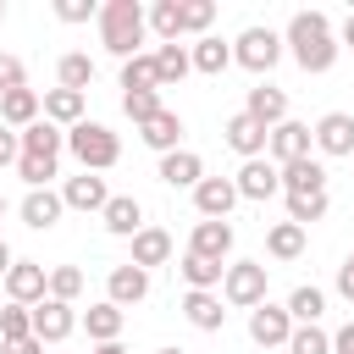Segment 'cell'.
Returning a JSON list of instances; mask_svg holds the SVG:
<instances>
[{
  "mask_svg": "<svg viewBox=\"0 0 354 354\" xmlns=\"http://www.w3.org/2000/svg\"><path fill=\"white\" fill-rule=\"evenodd\" d=\"M0 22H6V0H0Z\"/></svg>",
  "mask_w": 354,
  "mask_h": 354,
  "instance_id": "11a10c76",
  "label": "cell"
},
{
  "mask_svg": "<svg viewBox=\"0 0 354 354\" xmlns=\"http://www.w3.org/2000/svg\"><path fill=\"white\" fill-rule=\"evenodd\" d=\"M17 160H22V133H11V127L0 122V171L17 166Z\"/></svg>",
  "mask_w": 354,
  "mask_h": 354,
  "instance_id": "bcb514c9",
  "label": "cell"
},
{
  "mask_svg": "<svg viewBox=\"0 0 354 354\" xmlns=\"http://www.w3.org/2000/svg\"><path fill=\"white\" fill-rule=\"evenodd\" d=\"M155 66H160V88H177L194 72V55L188 44H155Z\"/></svg>",
  "mask_w": 354,
  "mask_h": 354,
  "instance_id": "d6a6232c",
  "label": "cell"
},
{
  "mask_svg": "<svg viewBox=\"0 0 354 354\" xmlns=\"http://www.w3.org/2000/svg\"><path fill=\"white\" fill-rule=\"evenodd\" d=\"M83 332H88L94 343H122V310H116L111 299L88 304V310H83Z\"/></svg>",
  "mask_w": 354,
  "mask_h": 354,
  "instance_id": "f1b7e54d",
  "label": "cell"
},
{
  "mask_svg": "<svg viewBox=\"0 0 354 354\" xmlns=\"http://www.w3.org/2000/svg\"><path fill=\"white\" fill-rule=\"evenodd\" d=\"M232 183H238V199L266 205V199H277V194H282V166H277L271 155H260V160H243V166L232 171Z\"/></svg>",
  "mask_w": 354,
  "mask_h": 354,
  "instance_id": "8992f818",
  "label": "cell"
},
{
  "mask_svg": "<svg viewBox=\"0 0 354 354\" xmlns=\"http://www.w3.org/2000/svg\"><path fill=\"white\" fill-rule=\"evenodd\" d=\"M94 354H127L122 343H94Z\"/></svg>",
  "mask_w": 354,
  "mask_h": 354,
  "instance_id": "f5cc1de1",
  "label": "cell"
},
{
  "mask_svg": "<svg viewBox=\"0 0 354 354\" xmlns=\"http://www.w3.org/2000/svg\"><path fill=\"white\" fill-rule=\"evenodd\" d=\"M166 260H171V232H166V227H144V232L133 238V266L155 271V266H166Z\"/></svg>",
  "mask_w": 354,
  "mask_h": 354,
  "instance_id": "83f0119b",
  "label": "cell"
},
{
  "mask_svg": "<svg viewBox=\"0 0 354 354\" xmlns=\"http://www.w3.org/2000/svg\"><path fill=\"white\" fill-rule=\"evenodd\" d=\"M288 354H332V332H321V326H293Z\"/></svg>",
  "mask_w": 354,
  "mask_h": 354,
  "instance_id": "7bdbcfd3",
  "label": "cell"
},
{
  "mask_svg": "<svg viewBox=\"0 0 354 354\" xmlns=\"http://www.w3.org/2000/svg\"><path fill=\"white\" fill-rule=\"evenodd\" d=\"M17 210H22V227L50 232V227L66 216V199H61V188H28V199H22Z\"/></svg>",
  "mask_w": 354,
  "mask_h": 354,
  "instance_id": "2e32d148",
  "label": "cell"
},
{
  "mask_svg": "<svg viewBox=\"0 0 354 354\" xmlns=\"http://www.w3.org/2000/svg\"><path fill=\"white\" fill-rule=\"evenodd\" d=\"M188 55H194V72H205V77H221V72L232 66V44H227V39H216V33L194 39V44H188Z\"/></svg>",
  "mask_w": 354,
  "mask_h": 354,
  "instance_id": "d4e9b609",
  "label": "cell"
},
{
  "mask_svg": "<svg viewBox=\"0 0 354 354\" xmlns=\"http://www.w3.org/2000/svg\"><path fill=\"white\" fill-rule=\"evenodd\" d=\"M282 194H326V160L304 155V160L282 166Z\"/></svg>",
  "mask_w": 354,
  "mask_h": 354,
  "instance_id": "cb8c5ba5",
  "label": "cell"
},
{
  "mask_svg": "<svg viewBox=\"0 0 354 354\" xmlns=\"http://www.w3.org/2000/svg\"><path fill=\"white\" fill-rule=\"evenodd\" d=\"M11 266H17V254H11V249H6V238H0V282H6V271H11Z\"/></svg>",
  "mask_w": 354,
  "mask_h": 354,
  "instance_id": "f907efd6",
  "label": "cell"
},
{
  "mask_svg": "<svg viewBox=\"0 0 354 354\" xmlns=\"http://www.w3.org/2000/svg\"><path fill=\"white\" fill-rule=\"evenodd\" d=\"M11 88H28V66L0 50V94H11Z\"/></svg>",
  "mask_w": 354,
  "mask_h": 354,
  "instance_id": "ee69618b",
  "label": "cell"
},
{
  "mask_svg": "<svg viewBox=\"0 0 354 354\" xmlns=\"http://www.w3.org/2000/svg\"><path fill=\"white\" fill-rule=\"evenodd\" d=\"M61 149H66V133L55 127V122H33L28 133H22V155H39V160H61Z\"/></svg>",
  "mask_w": 354,
  "mask_h": 354,
  "instance_id": "4316f807",
  "label": "cell"
},
{
  "mask_svg": "<svg viewBox=\"0 0 354 354\" xmlns=\"http://www.w3.org/2000/svg\"><path fill=\"white\" fill-rule=\"evenodd\" d=\"M160 183L166 188H199L205 183V160L194 155V149H171V155H160Z\"/></svg>",
  "mask_w": 354,
  "mask_h": 354,
  "instance_id": "7402d4cb",
  "label": "cell"
},
{
  "mask_svg": "<svg viewBox=\"0 0 354 354\" xmlns=\"http://www.w3.org/2000/svg\"><path fill=\"white\" fill-rule=\"evenodd\" d=\"M0 216H6V194H0Z\"/></svg>",
  "mask_w": 354,
  "mask_h": 354,
  "instance_id": "9f6ffc18",
  "label": "cell"
},
{
  "mask_svg": "<svg viewBox=\"0 0 354 354\" xmlns=\"http://www.w3.org/2000/svg\"><path fill=\"white\" fill-rule=\"evenodd\" d=\"M0 293H6V288H0Z\"/></svg>",
  "mask_w": 354,
  "mask_h": 354,
  "instance_id": "6f0895ef",
  "label": "cell"
},
{
  "mask_svg": "<svg viewBox=\"0 0 354 354\" xmlns=\"http://www.w3.org/2000/svg\"><path fill=\"white\" fill-rule=\"evenodd\" d=\"M39 116H44V94H39V88H11V94H0V122H6L11 133H28Z\"/></svg>",
  "mask_w": 354,
  "mask_h": 354,
  "instance_id": "ac0fdd59",
  "label": "cell"
},
{
  "mask_svg": "<svg viewBox=\"0 0 354 354\" xmlns=\"http://www.w3.org/2000/svg\"><path fill=\"white\" fill-rule=\"evenodd\" d=\"M282 50H288V44H282V33H277V28H260V22H254V28H243V33L232 39V66H243V72L266 77V72H271V66L282 61Z\"/></svg>",
  "mask_w": 354,
  "mask_h": 354,
  "instance_id": "277c9868",
  "label": "cell"
},
{
  "mask_svg": "<svg viewBox=\"0 0 354 354\" xmlns=\"http://www.w3.org/2000/svg\"><path fill=\"white\" fill-rule=\"evenodd\" d=\"M288 315H293V326H315V321L326 315V293H321L315 282H299V288L288 293Z\"/></svg>",
  "mask_w": 354,
  "mask_h": 354,
  "instance_id": "1f68e13d",
  "label": "cell"
},
{
  "mask_svg": "<svg viewBox=\"0 0 354 354\" xmlns=\"http://www.w3.org/2000/svg\"><path fill=\"white\" fill-rule=\"evenodd\" d=\"M266 254H271V260H299V254H304V227L277 221V227L266 232Z\"/></svg>",
  "mask_w": 354,
  "mask_h": 354,
  "instance_id": "8d00e7d4",
  "label": "cell"
},
{
  "mask_svg": "<svg viewBox=\"0 0 354 354\" xmlns=\"http://www.w3.org/2000/svg\"><path fill=\"white\" fill-rule=\"evenodd\" d=\"M61 199H66V210H105L111 205V188H105V177L100 171H77V177H66L61 183Z\"/></svg>",
  "mask_w": 354,
  "mask_h": 354,
  "instance_id": "9a60e30c",
  "label": "cell"
},
{
  "mask_svg": "<svg viewBox=\"0 0 354 354\" xmlns=\"http://www.w3.org/2000/svg\"><path fill=\"white\" fill-rule=\"evenodd\" d=\"M55 17L61 22H88V17L100 22V6L94 0H55Z\"/></svg>",
  "mask_w": 354,
  "mask_h": 354,
  "instance_id": "f6af8a7d",
  "label": "cell"
},
{
  "mask_svg": "<svg viewBox=\"0 0 354 354\" xmlns=\"http://www.w3.org/2000/svg\"><path fill=\"white\" fill-rule=\"evenodd\" d=\"M177 6H183V33L205 39L210 22H216V0H177Z\"/></svg>",
  "mask_w": 354,
  "mask_h": 354,
  "instance_id": "f35d334b",
  "label": "cell"
},
{
  "mask_svg": "<svg viewBox=\"0 0 354 354\" xmlns=\"http://www.w3.org/2000/svg\"><path fill=\"white\" fill-rule=\"evenodd\" d=\"M337 293L354 304V249H348V254H343V266H337Z\"/></svg>",
  "mask_w": 354,
  "mask_h": 354,
  "instance_id": "7dc6e473",
  "label": "cell"
},
{
  "mask_svg": "<svg viewBox=\"0 0 354 354\" xmlns=\"http://www.w3.org/2000/svg\"><path fill=\"white\" fill-rule=\"evenodd\" d=\"M232 205H238V183H232V177H205V183L194 188V210H199V221H227Z\"/></svg>",
  "mask_w": 354,
  "mask_h": 354,
  "instance_id": "7c38bea8",
  "label": "cell"
},
{
  "mask_svg": "<svg viewBox=\"0 0 354 354\" xmlns=\"http://www.w3.org/2000/svg\"><path fill=\"white\" fill-rule=\"evenodd\" d=\"M266 271H271L266 260H232L221 277V299L232 310H260L266 304Z\"/></svg>",
  "mask_w": 354,
  "mask_h": 354,
  "instance_id": "5b68a950",
  "label": "cell"
},
{
  "mask_svg": "<svg viewBox=\"0 0 354 354\" xmlns=\"http://www.w3.org/2000/svg\"><path fill=\"white\" fill-rule=\"evenodd\" d=\"M183 321L194 332H221L227 326V299L221 293H183Z\"/></svg>",
  "mask_w": 354,
  "mask_h": 354,
  "instance_id": "44dd1931",
  "label": "cell"
},
{
  "mask_svg": "<svg viewBox=\"0 0 354 354\" xmlns=\"http://www.w3.org/2000/svg\"><path fill=\"white\" fill-rule=\"evenodd\" d=\"M17 177H22L28 188H50V183L61 177V160H39V155H22V160H17Z\"/></svg>",
  "mask_w": 354,
  "mask_h": 354,
  "instance_id": "ab89813d",
  "label": "cell"
},
{
  "mask_svg": "<svg viewBox=\"0 0 354 354\" xmlns=\"http://www.w3.org/2000/svg\"><path fill=\"white\" fill-rule=\"evenodd\" d=\"M282 44H288V55L299 61V72H310V77L332 72V66H337V50H343L326 11H293L288 28H282Z\"/></svg>",
  "mask_w": 354,
  "mask_h": 354,
  "instance_id": "6da1fadb",
  "label": "cell"
},
{
  "mask_svg": "<svg viewBox=\"0 0 354 354\" xmlns=\"http://www.w3.org/2000/svg\"><path fill=\"white\" fill-rule=\"evenodd\" d=\"M105 299L116 304V310H127V304H144L149 299V271L144 266H111V277H105Z\"/></svg>",
  "mask_w": 354,
  "mask_h": 354,
  "instance_id": "4fadbf2b",
  "label": "cell"
},
{
  "mask_svg": "<svg viewBox=\"0 0 354 354\" xmlns=\"http://www.w3.org/2000/svg\"><path fill=\"white\" fill-rule=\"evenodd\" d=\"M0 354H44V343H39V337H22V343H6Z\"/></svg>",
  "mask_w": 354,
  "mask_h": 354,
  "instance_id": "681fc988",
  "label": "cell"
},
{
  "mask_svg": "<svg viewBox=\"0 0 354 354\" xmlns=\"http://www.w3.org/2000/svg\"><path fill=\"white\" fill-rule=\"evenodd\" d=\"M282 205H288V221H293V227L326 221V210H332V199H326V194H282Z\"/></svg>",
  "mask_w": 354,
  "mask_h": 354,
  "instance_id": "d590c367",
  "label": "cell"
},
{
  "mask_svg": "<svg viewBox=\"0 0 354 354\" xmlns=\"http://www.w3.org/2000/svg\"><path fill=\"white\" fill-rule=\"evenodd\" d=\"M332 354H354V321L332 332Z\"/></svg>",
  "mask_w": 354,
  "mask_h": 354,
  "instance_id": "c3c4849f",
  "label": "cell"
},
{
  "mask_svg": "<svg viewBox=\"0 0 354 354\" xmlns=\"http://www.w3.org/2000/svg\"><path fill=\"white\" fill-rule=\"evenodd\" d=\"M243 116H254V122L271 133V127H282V122H288V94H282L277 83H254V88H249V100H243Z\"/></svg>",
  "mask_w": 354,
  "mask_h": 354,
  "instance_id": "e0dca14e",
  "label": "cell"
},
{
  "mask_svg": "<svg viewBox=\"0 0 354 354\" xmlns=\"http://www.w3.org/2000/svg\"><path fill=\"white\" fill-rule=\"evenodd\" d=\"M149 33L160 44H183V6L177 0H155L149 6Z\"/></svg>",
  "mask_w": 354,
  "mask_h": 354,
  "instance_id": "e575fe53",
  "label": "cell"
},
{
  "mask_svg": "<svg viewBox=\"0 0 354 354\" xmlns=\"http://www.w3.org/2000/svg\"><path fill=\"white\" fill-rule=\"evenodd\" d=\"M183 282H188V293H216L221 288V277H227V266H216V260H199V254H183Z\"/></svg>",
  "mask_w": 354,
  "mask_h": 354,
  "instance_id": "836d02e7",
  "label": "cell"
},
{
  "mask_svg": "<svg viewBox=\"0 0 354 354\" xmlns=\"http://www.w3.org/2000/svg\"><path fill=\"white\" fill-rule=\"evenodd\" d=\"M0 288H6V299H11V304H28V310H33V304H44V299H50V271H44L39 260H17V266L6 271V282H0Z\"/></svg>",
  "mask_w": 354,
  "mask_h": 354,
  "instance_id": "52a82bcc",
  "label": "cell"
},
{
  "mask_svg": "<svg viewBox=\"0 0 354 354\" xmlns=\"http://www.w3.org/2000/svg\"><path fill=\"white\" fill-rule=\"evenodd\" d=\"M138 138H144V149L171 155V149H183V116H177V111H160V116H149V122L138 127Z\"/></svg>",
  "mask_w": 354,
  "mask_h": 354,
  "instance_id": "603a6c76",
  "label": "cell"
},
{
  "mask_svg": "<svg viewBox=\"0 0 354 354\" xmlns=\"http://www.w3.org/2000/svg\"><path fill=\"white\" fill-rule=\"evenodd\" d=\"M77 310L72 304H61V299H44V304H33V337L39 343H66L72 332H77Z\"/></svg>",
  "mask_w": 354,
  "mask_h": 354,
  "instance_id": "8fae6325",
  "label": "cell"
},
{
  "mask_svg": "<svg viewBox=\"0 0 354 354\" xmlns=\"http://www.w3.org/2000/svg\"><path fill=\"white\" fill-rule=\"evenodd\" d=\"M288 337H293V315H288V304H260V310H249V343L254 348H288Z\"/></svg>",
  "mask_w": 354,
  "mask_h": 354,
  "instance_id": "ba28073f",
  "label": "cell"
},
{
  "mask_svg": "<svg viewBox=\"0 0 354 354\" xmlns=\"http://www.w3.org/2000/svg\"><path fill=\"white\" fill-rule=\"evenodd\" d=\"M315 149L321 155H337V160H354V116L348 111H326L315 122Z\"/></svg>",
  "mask_w": 354,
  "mask_h": 354,
  "instance_id": "5bb4252c",
  "label": "cell"
},
{
  "mask_svg": "<svg viewBox=\"0 0 354 354\" xmlns=\"http://www.w3.org/2000/svg\"><path fill=\"white\" fill-rule=\"evenodd\" d=\"M44 122H55L61 133L77 127V122H83V94H72V88H44Z\"/></svg>",
  "mask_w": 354,
  "mask_h": 354,
  "instance_id": "4dcf8cb0",
  "label": "cell"
},
{
  "mask_svg": "<svg viewBox=\"0 0 354 354\" xmlns=\"http://www.w3.org/2000/svg\"><path fill=\"white\" fill-rule=\"evenodd\" d=\"M315 149V127L310 122H282V127H271V144H266V155L277 160V166H293V160H304Z\"/></svg>",
  "mask_w": 354,
  "mask_h": 354,
  "instance_id": "9c48e42d",
  "label": "cell"
},
{
  "mask_svg": "<svg viewBox=\"0 0 354 354\" xmlns=\"http://www.w3.org/2000/svg\"><path fill=\"white\" fill-rule=\"evenodd\" d=\"M122 111H127V122L133 127H144L149 116H160L166 105H160V88H149V94H122Z\"/></svg>",
  "mask_w": 354,
  "mask_h": 354,
  "instance_id": "b9f144b4",
  "label": "cell"
},
{
  "mask_svg": "<svg viewBox=\"0 0 354 354\" xmlns=\"http://www.w3.org/2000/svg\"><path fill=\"white\" fill-rule=\"evenodd\" d=\"M149 33V11L138 0H105L100 6V44L116 55V61H133L138 44Z\"/></svg>",
  "mask_w": 354,
  "mask_h": 354,
  "instance_id": "7a4b0ae2",
  "label": "cell"
},
{
  "mask_svg": "<svg viewBox=\"0 0 354 354\" xmlns=\"http://www.w3.org/2000/svg\"><path fill=\"white\" fill-rule=\"evenodd\" d=\"M337 44H348V50H354V11H348V22H343V33H337Z\"/></svg>",
  "mask_w": 354,
  "mask_h": 354,
  "instance_id": "816d5d0a",
  "label": "cell"
},
{
  "mask_svg": "<svg viewBox=\"0 0 354 354\" xmlns=\"http://www.w3.org/2000/svg\"><path fill=\"white\" fill-rule=\"evenodd\" d=\"M160 88V66H155V50H138L133 61H122V94H149Z\"/></svg>",
  "mask_w": 354,
  "mask_h": 354,
  "instance_id": "484cf974",
  "label": "cell"
},
{
  "mask_svg": "<svg viewBox=\"0 0 354 354\" xmlns=\"http://www.w3.org/2000/svg\"><path fill=\"white\" fill-rule=\"evenodd\" d=\"M155 354H183V348H155Z\"/></svg>",
  "mask_w": 354,
  "mask_h": 354,
  "instance_id": "db71d44e",
  "label": "cell"
},
{
  "mask_svg": "<svg viewBox=\"0 0 354 354\" xmlns=\"http://www.w3.org/2000/svg\"><path fill=\"white\" fill-rule=\"evenodd\" d=\"M188 254L221 266V260L232 254V221H194V232H188Z\"/></svg>",
  "mask_w": 354,
  "mask_h": 354,
  "instance_id": "ffe728a7",
  "label": "cell"
},
{
  "mask_svg": "<svg viewBox=\"0 0 354 354\" xmlns=\"http://www.w3.org/2000/svg\"><path fill=\"white\" fill-rule=\"evenodd\" d=\"M22 337H33V310L28 304H0V343H22Z\"/></svg>",
  "mask_w": 354,
  "mask_h": 354,
  "instance_id": "74e56055",
  "label": "cell"
},
{
  "mask_svg": "<svg viewBox=\"0 0 354 354\" xmlns=\"http://www.w3.org/2000/svg\"><path fill=\"white\" fill-rule=\"evenodd\" d=\"M100 221H105V232L111 238H138L149 221H144V205L133 199V194H111V205L100 210Z\"/></svg>",
  "mask_w": 354,
  "mask_h": 354,
  "instance_id": "d6986e66",
  "label": "cell"
},
{
  "mask_svg": "<svg viewBox=\"0 0 354 354\" xmlns=\"http://www.w3.org/2000/svg\"><path fill=\"white\" fill-rule=\"evenodd\" d=\"M66 149H72V160L83 166V171H111L116 160H122V138L105 127V122H77V127H66Z\"/></svg>",
  "mask_w": 354,
  "mask_h": 354,
  "instance_id": "3957f363",
  "label": "cell"
},
{
  "mask_svg": "<svg viewBox=\"0 0 354 354\" xmlns=\"http://www.w3.org/2000/svg\"><path fill=\"white\" fill-rule=\"evenodd\" d=\"M221 138H227V149H232V155H243V160H260V155H266V144H271V133H266L254 116H243V111H232V116L221 122Z\"/></svg>",
  "mask_w": 354,
  "mask_h": 354,
  "instance_id": "30bf717a",
  "label": "cell"
},
{
  "mask_svg": "<svg viewBox=\"0 0 354 354\" xmlns=\"http://www.w3.org/2000/svg\"><path fill=\"white\" fill-rule=\"evenodd\" d=\"M94 83V55H83V50H66L61 61H55V88H72V94H83Z\"/></svg>",
  "mask_w": 354,
  "mask_h": 354,
  "instance_id": "f546056e",
  "label": "cell"
},
{
  "mask_svg": "<svg viewBox=\"0 0 354 354\" xmlns=\"http://www.w3.org/2000/svg\"><path fill=\"white\" fill-rule=\"evenodd\" d=\"M77 293H83V271L77 266H50V299L77 304Z\"/></svg>",
  "mask_w": 354,
  "mask_h": 354,
  "instance_id": "60d3db41",
  "label": "cell"
}]
</instances>
